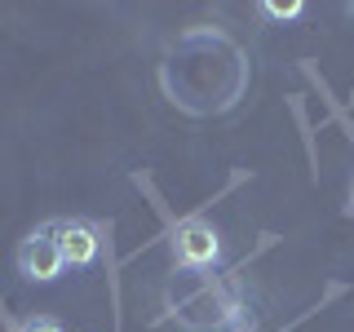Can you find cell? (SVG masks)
I'll return each instance as SVG.
<instances>
[{"label": "cell", "instance_id": "1", "mask_svg": "<svg viewBox=\"0 0 354 332\" xmlns=\"http://www.w3.org/2000/svg\"><path fill=\"white\" fill-rule=\"evenodd\" d=\"M18 270L27 275V279H36V284H53L66 270V261L58 252V239H53L49 226L31 230V235L18 243Z\"/></svg>", "mask_w": 354, "mask_h": 332}, {"label": "cell", "instance_id": "2", "mask_svg": "<svg viewBox=\"0 0 354 332\" xmlns=\"http://www.w3.org/2000/svg\"><path fill=\"white\" fill-rule=\"evenodd\" d=\"M173 252L182 266H191V270H204V266H213L221 257V235L208 221H182V226L173 230Z\"/></svg>", "mask_w": 354, "mask_h": 332}, {"label": "cell", "instance_id": "3", "mask_svg": "<svg viewBox=\"0 0 354 332\" xmlns=\"http://www.w3.org/2000/svg\"><path fill=\"white\" fill-rule=\"evenodd\" d=\"M53 239H58V252L66 266H93L97 252H102V230L88 226V221H75V217H62V221H49Z\"/></svg>", "mask_w": 354, "mask_h": 332}, {"label": "cell", "instance_id": "4", "mask_svg": "<svg viewBox=\"0 0 354 332\" xmlns=\"http://www.w3.org/2000/svg\"><path fill=\"white\" fill-rule=\"evenodd\" d=\"M266 9V14H270V18H297V14H301V0H270V5H261Z\"/></svg>", "mask_w": 354, "mask_h": 332}, {"label": "cell", "instance_id": "5", "mask_svg": "<svg viewBox=\"0 0 354 332\" xmlns=\"http://www.w3.org/2000/svg\"><path fill=\"white\" fill-rule=\"evenodd\" d=\"M18 332H62V328L53 324V319H31V324H22Z\"/></svg>", "mask_w": 354, "mask_h": 332}]
</instances>
